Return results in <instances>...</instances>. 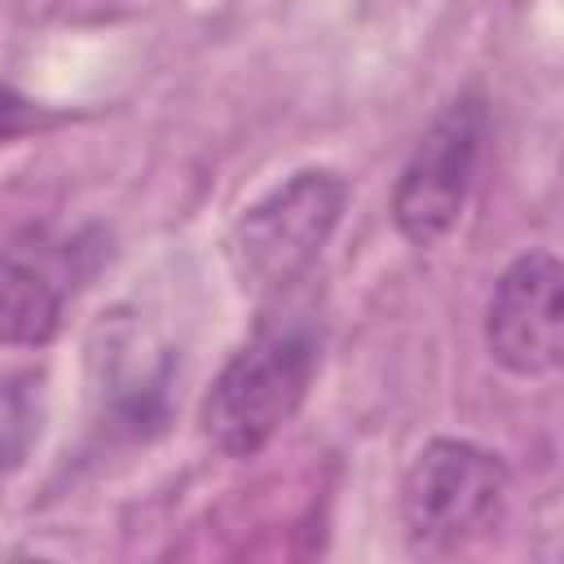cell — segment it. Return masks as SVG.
Returning a JSON list of instances; mask_svg holds the SVG:
<instances>
[{
	"mask_svg": "<svg viewBox=\"0 0 564 564\" xmlns=\"http://www.w3.org/2000/svg\"><path fill=\"white\" fill-rule=\"evenodd\" d=\"M286 304V295H282ZM322 366V326L308 308L264 313L198 401V432L225 458H256L304 405Z\"/></svg>",
	"mask_w": 564,
	"mask_h": 564,
	"instance_id": "6da1fadb",
	"label": "cell"
},
{
	"mask_svg": "<svg viewBox=\"0 0 564 564\" xmlns=\"http://www.w3.org/2000/svg\"><path fill=\"white\" fill-rule=\"evenodd\" d=\"M344 207L348 181L335 167H300L264 198L242 207L225 238L238 286L256 300L291 295L322 260Z\"/></svg>",
	"mask_w": 564,
	"mask_h": 564,
	"instance_id": "7a4b0ae2",
	"label": "cell"
},
{
	"mask_svg": "<svg viewBox=\"0 0 564 564\" xmlns=\"http://www.w3.org/2000/svg\"><path fill=\"white\" fill-rule=\"evenodd\" d=\"M511 494L507 463L463 436H432L401 476V529L414 555H454L485 538Z\"/></svg>",
	"mask_w": 564,
	"mask_h": 564,
	"instance_id": "3957f363",
	"label": "cell"
},
{
	"mask_svg": "<svg viewBox=\"0 0 564 564\" xmlns=\"http://www.w3.org/2000/svg\"><path fill=\"white\" fill-rule=\"evenodd\" d=\"M485 137H489V110L480 93H458L423 128L388 198L392 225L410 247L432 251L458 229L480 172Z\"/></svg>",
	"mask_w": 564,
	"mask_h": 564,
	"instance_id": "277c9868",
	"label": "cell"
},
{
	"mask_svg": "<svg viewBox=\"0 0 564 564\" xmlns=\"http://www.w3.org/2000/svg\"><path fill=\"white\" fill-rule=\"evenodd\" d=\"M97 234L26 225L0 242V344L44 348L57 339L66 304L97 269Z\"/></svg>",
	"mask_w": 564,
	"mask_h": 564,
	"instance_id": "5b68a950",
	"label": "cell"
},
{
	"mask_svg": "<svg viewBox=\"0 0 564 564\" xmlns=\"http://www.w3.org/2000/svg\"><path fill=\"white\" fill-rule=\"evenodd\" d=\"M564 264L555 251L516 256L485 304V348L520 379L555 375L564 361Z\"/></svg>",
	"mask_w": 564,
	"mask_h": 564,
	"instance_id": "8992f818",
	"label": "cell"
},
{
	"mask_svg": "<svg viewBox=\"0 0 564 564\" xmlns=\"http://www.w3.org/2000/svg\"><path fill=\"white\" fill-rule=\"evenodd\" d=\"M44 423V379L40 375H4L0 379V480L13 476Z\"/></svg>",
	"mask_w": 564,
	"mask_h": 564,
	"instance_id": "52a82bcc",
	"label": "cell"
},
{
	"mask_svg": "<svg viewBox=\"0 0 564 564\" xmlns=\"http://www.w3.org/2000/svg\"><path fill=\"white\" fill-rule=\"evenodd\" d=\"M53 115L40 106V101H31L26 93H18L13 84H0V145H9V141H18V137H26V132H35L40 123H48Z\"/></svg>",
	"mask_w": 564,
	"mask_h": 564,
	"instance_id": "ba28073f",
	"label": "cell"
}]
</instances>
